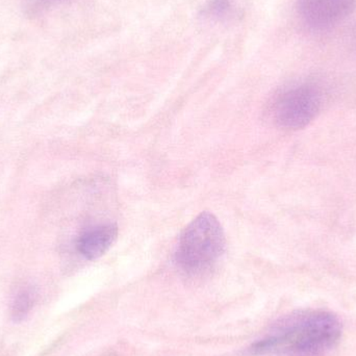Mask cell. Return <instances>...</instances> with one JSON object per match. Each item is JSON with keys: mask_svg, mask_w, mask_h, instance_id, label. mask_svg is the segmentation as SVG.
I'll use <instances>...</instances> for the list:
<instances>
[{"mask_svg": "<svg viewBox=\"0 0 356 356\" xmlns=\"http://www.w3.org/2000/svg\"><path fill=\"white\" fill-rule=\"evenodd\" d=\"M342 324L334 314L301 312L280 324L271 334L253 347L259 355L319 356L336 346Z\"/></svg>", "mask_w": 356, "mask_h": 356, "instance_id": "cell-1", "label": "cell"}, {"mask_svg": "<svg viewBox=\"0 0 356 356\" xmlns=\"http://www.w3.org/2000/svg\"><path fill=\"white\" fill-rule=\"evenodd\" d=\"M225 236L223 228L213 213H200L193 220L180 236L177 261L190 274H198L213 267L223 254Z\"/></svg>", "mask_w": 356, "mask_h": 356, "instance_id": "cell-2", "label": "cell"}, {"mask_svg": "<svg viewBox=\"0 0 356 356\" xmlns=\"http://www.w3.org/2000/svg\"><path fill=\"white\" fill-rule=\"evenodd\" d=\"M321 106V93L309 83L291 88L274 104V120L286 129H305L317 116Z\"/></svg>", "mask_w": 356, "mask_h": 356, "instance_id": "cell-3", "label": "cell"}, {"mask_svg": "<svg viewBox=\"0 0 356 356\" xmlns=\"http://www.w3.org/2000/svg\"><path fill=\"white\" fill-rule=\"evenodd\" d=\"M356 0H298L303 22L316 31L332 29L350 16Z\"/></svg>", "mask_w": 356, "mask_h": 356, "instance_id": "cell-4", "label": "cell"}, {"mask_svg": "<svg viewBox=\"0 0 356 356\" xmlns=\"http://www.w3.org/2000/svg\"><path fill=\"white\" fill-rule=\"evenodd\" d=\"M118 236V228L115 224H102L86 230L77 242L79 253L86 259L102 257L112 247Z\"/></svg>", "mask_w": 356, "mask_h": 356, "instance_id": "cell-5", "label": "cell"}, {"mask_svg": "<svg viewBox=\"0 0 356 356\" xmlns=\"http://www.w3.org/2000/svg\"><path fill=\"white\" fill-rule=\"evenodd\" d=\"M35 302V293L33 289H23L15 297L10 307V315L15 322H20L27 317Z\"/></svg>", "mask_w": 356, "mask_h": 356, "instance_id": "cell-6", "label": "cell"}]
</instances>
